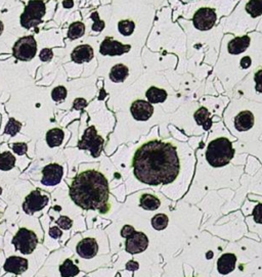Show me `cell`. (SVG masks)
<instances>
[{"label": "cell", "mask_w": 262, "mask_h": 277, "mask_svg": "<svg viewBox=\"0 0 262 277\" xmlns=\"http://www.w3.org/2000/svg\"><path fill=\"white\" fill-rule=\"evenodd\" d=\"M230 99L225 95H203L198 100H185L171 115V122L181 125L183 122H192L201 132L209 131L213 125V117L222 116L223 109Z\"/></svg>", "instance_id": "cell-8"}, {"label": "cell", "mask_w": 262, "mask_h": 277, "mask_svg": "<svg viewBox=\"0 0 262 277\" xmlns=\"http://www.w3.org/2000/svg\"><path fill=\"white\" fill-rule=\"evenodd\" d=\"M1 194H2V188L0 187V196H1Z\"/></svg>", "instance_id": "cell-52"}, {"label": "cell", "mask_w": 262, "mask_h": 277, "mask_svg": "<svg viewBox=\"0 0 262 277\" xmlns=\"http://www.w3.org/2000/svg\"><path fill=\"white\" fill-rule=\"evenodd\" d=\"M64 139H65V132L60 129V128L50 129L49 131H47L45 136L46 143L51 148L60 146L61 143L64 142Z\"/></svg>", "instance_id": "cell-29"}, {"label": "cell", "mask_w": 262, "mask_h": 277, "mask_svg": "<svg viewBox=\"0 0 262 277\" xmlns=\"http://www.w3.org/2000/svg\"><path fill=\"white\" fill-rule=\"evenodd\" d=\"M37 53V42L32 35L20 38L13 47L14 57L22 61L33 59Z\"/></svg>", "instance_id": "cell-20"}, {"label": "cell", "mask_w": 262, "mask_h": 277, "mask_svg": "<svg viewBox=\"0 0 262 277\" xmlns=\"http://www.w3.org/2000/svg\"><path fill=\"white\" fill-rule=\"evenodd\" d=\"M235 153L233 142L228 136L214 135L206 145L205 158L211 167L222 168L230 163Z\"/></svg>", "instance_id": "cell-13"}, {"label": "cell", "mask_w": 262, "mask_h": 277, "mask_svg": "<svg viewBox=\"0 0 262 277\" xmlns=\"http://www.w3.org/2000/svg\"><path fill=\"white\" fill-rule=\"evenodd\" d=\"M256 32H259V33H262V18H261V20H259V23H258V25H257V27H256Z\"/></svg>", "instance_id": "cell-47"}, {"label": "cell", "mask_w": 262, "mask_h": 277, "mask_svg": "<svg viewBox=\"0 0 262 277\" xmlns=\"http://www.w3.org/2000/svg\"><path fill=\"white\" fill-rule=\"evenodd\" d=\"M236 264H237V257L235 254L232 253L223 254L217 261V270L220 274L226 275L235 270Z\"/></svg>", "instance_id": "cell-26"}, {"label": "cell", "mask_w": 262, "mask_h": 277, "mask_svg": "<svg viewBox=\"0 0 262 277\" xmlns=\"http://www.w3.org/2000/svg\"><path fill=\"white\" fill-rule=\"evenodd\" d=\"M124 92L141 98L154 105L161 106L168 114L174 113L184 101L166 79L163 72L144 71Z\"/></svg>", "instance_id": "cell-7"}, {"label": "cell", "mask_w": 262, "mask_h": 277, "mask_svg": "<svg viewBox=\"0 0 262 277\" xmlns=\"http://www.w3.org/2000/svg\"><path fill=\"white\" fill-rule=\"evenodd\" d=\"M38 242L39 237L37 234L26 227H20L13 237V244L16 251L24 256L32 255L38 247Z\"/></svg>", "instance_id": "cell-17"}, {"label": "cell", "mask_w": 262, "mask_h": 277, "mask_svg": "<svg viewBox=\"0 0 262 277\" xmlns=\"http://www.w3.org/2000/svg\"><path fill=\"white\" fill-rule=\"evenodd\" d=\"M149 246V238L143 232H134L125 241V250L131 255L140 254L146 250Z\"/></svg>", "instance_id": "cell-23"}, {"label": "cell", "mask_w": 262, "mask_h": 277, "mask_svg": "<svg viewBox=\"0 0 262 277\" xmlns=\"http://www.w3.org/2000/svg\"><path fill=\"white\" fill-rule=\"evenodd\" d=\"M2 216H3V210H0V219L2 218Z\"/></svg>", "instance_id": "cell-51"}, {"label": "cell", "mask_w": 262, "mask_h": 277, "mask_svg": "<svg viewBox=\"0 0 262 277\" xmlns=\"http://www.w3.org/2000/svg\"><path fill=\"white\" fill-rule=\"evenodd\" d=\"M64 167L59 163L45 165L39 173V183L44 187H55L59 185L64 178Z\"/></svg>", "instance_id": "cell-21"}, {"label": "cell", "mask_w": 262, "mask_h": 277, "mask_svg": "<svg viewBox=\"0 0 262 277\" xmlns=\"http://www.w3.org/2000/svg\"><path fill=\"white\" fill-rule=\"evenodd\" d=\"M135 232V229L133 226L131 225H125L122 230H121V237L123 238H128L129 237H131L132 234Z\"/></svg>", "instance_id": "cell-44"}, {"label": "cell", "mask_w": 262, "mask_h": 277, "mask_svg": "<svg viewBox=\"0 0 262 277\" xmlns=\"http://www.w3.org/2000/svg\"><path fill=\"white\" fill-rule=\"evenodd\" d=\"M223 121L236 135L254 136L262 130V103L247 99H230Z\"/></svg>", "instance_id": "cell-10"}, {"label": "cell", "mask_w": 262, "mask_h": 277, "mask_svg": "<svg viewBox=\"0 0 262 277\" xmlns=\"http://www.w3.org/2000/svg\"><path fill=\"white\" fill-rule=\"evenodd\" d=\"M104 139L101 135L99 134L96 126H90L85 130L82 138L78 142L79 150L88 151L93 158L101 156Z\"/></svg>", "instance_id": "cell-19"}, {"label": "cell", "mask_w": 262, "mask_h": 277, "mask_svg": "<svg viewBox=\"0 0 262 277\" xmlns=\"http://www.w3.org/2000/svg\"><path fill=\"white\" fill-rule=\"evenodd\" d=\"M262 18V0H240L233 13L222 19L223 33L236 36L254 32Z\"/></svg>", "instance_id": "cell-11"}, {"label": "cell", "mask_w": 262, "mask_h": 277, "mask_svg": "<svg viewBox=\"0 0 262 277\" xmlns=\"http://www.w3.org/2000/svg\"><path fill=\"white\" fill-rule=\"evenodd\" d=\"M68 95V90L65 86H58L56 88H54V90L51 91V99H54L55 101L59 102V101H62Z\"/></svg>", "instance_id": "cell-37"}, {"label": "cell", "mask_w": 262, "mask_h": 277, "mask_svg": "<svg viewBox=\"0 0 262 277\" xmlns=\"http://www.w3.org/2000/svg\"><path fill=\"white\" fill-rule=\"evenodd\" d=\"M136 50H142V49L133 47L128 44H124L122 42L116 40L111 36L104 37L101 42L99 47L100 56L102 58H109V59L122 58Z\"/></svg>", "instance_id": "cell-16"}, {"label": "cell", "mask_w": 262, "mask_h": 277, "mask_svg": "<svg viewBox=\"0 0 262 277\" xmlns=\"http://www.w3.org/2000/svg\"><path fill=\"white\" fill-rule=\"evenodd\" d=\"M62 6L68 9L72 8L74 6V0H64V1H62Z\"/></svg>", "instance_id": "cell-46"}, {"label": "cell", "mask_w": 262, "mask_h": 277, "mask_svg": "<svg viewBox=\"0 0 262 277\" xmlns=\"http://www.w3.org/2000/svg\"><path fill=\"white\" fill-rule=\"evenodd\" d=\"M20 128H22V124H20L19 121H17L14 118H10L8 120V123L5 126L4 133L8 134L10 136H15L20 132Z\"/></svg>", "instance_id": "cell-36"}, {"label": "cell", "mask_w": 262, "mask_h": 277, "mask_svg": "<svg viewBox=\"0 0 262 277\" xmlns=\"http://www.w3.org/2000/svg\"><path fill=\"white\" fill-rule=\"evenodd\" d=\"M87 105V100L83 98H78L73 101V108L77 111H82Z\"/></svg>", "instance_id": "cell-42"}, {"label": "cell", "mask_w": 262, "mask_h": 277, "mask_svg": "<svg viewBox=\"0 0 262 277\" xmlns=\"http://www.w3.org/2000/svg\"><path fill=\"white\" fill-rule=\"evenodd\" d=\"M132 168L135 177L149 185L173 182L181 170L178 143L170 138H152L141 143L133 155Z\"/></svg>", "instance_id": "cell-1"}, {"label": "cell", "mask_w": 262, "mask_h": 277, "mask_svg": "<svg viewBox=\"0 0 262 277\" xmlns=\"http://www.w3.org/2000/svg\"><path fill=\"white\" fill-rule=\"evenodd\" d=\"M206 257H207V259H212L213 258V253L212 252H208L207 255H206Z\"/></svg>", "instance_id": "cell-49"}, {"label": "cell", "mask_w": 262, "mask_h": 277, "mask_svg": "<svg viewBox=\"0 0 262 277\" xmlns=\"http://www.w3.org/2000/svg\"><path fill=\"white\" fill-rule=\"evenodd\" d=\"M140 206L146 211H156L160 208L161 200L153 195L146 194L141 198Z\"/></svg>", "instance_id": "cell-31"}, {"label": "cell", "mask_w": 262, "mask_h": 277, "mask_svg": "<svg viewBox=\"0 0 262 277\" xmlns=\"http://www.w3.org/2000/svg\"><path fill=\"white\" fill-rule=\"evenodd\" d=\"M75 253L82 259H92L99 253V243L93 237H83L76 241Z\"/></svg>", "instance_id": "cell-22"}, {"label": "cell", "mask_w": 262, "mask_h": 277, "mask_svg": "<svg viewBox=\"0 0 262 277\" xmlns=\"http://www.w3.org/2000/svg\"><path fill=\"white\" fill-rule=\"evenodd\" d=\"M12 150L17 156L22 157L27 153L28 145L24 142H17V143L12 144Z\"/></svg>", "instance_id": "cell-40"}, {"label": "cell", "mask_w": 262, "mask_h": 277, "mask_svg": "<svg viewBox=\"0 0 262 277\" xmlns=\"http://www.w3.org/2000/svg\"><path fill=\"white\" fill-rule=\"evenodd\" d=\"M121 109L120 117L131 127V130H144L155 124L167 122L169 115L161 106H157L145 99L126 92L116 95Z\"/></svg>", "instance_id": "cell-9"}, {"label": "cell", "mask_w": 262, "mask_h": 277, "mask_svg": "<svg viewBox=\"0 0 262 277\" xmlns=\"http://www.w3.org/2000/svg\"><path fill=\"white\" fill-rule=\"evenodd\" d=\"M140 268V265L138 262L135 261H130L126 264V269L129 271H135Z\"/></svg>", "instance_id": "cell-45"}, {"label": "cell", "mask_w": 262, "mask_h": 277, "mask_svg": "<svg viewBox=\"0 0 262 277\" xmlns=\"http://www.w3.org/2000/svg\"><path fill=\"white\" fill-rule=\"evenodd\" d=\"M141 58L143 72H164L167 70H174L178 62L177 57L172 53L151 52V50L145 46L142 48Z\"/></svg>", "instance_id": "cell-14"}, {"label": "cell", "mask_w": 262, "mask_h": 277, "mask_svg": "<svg viewBox=\"0 0 262 277\" xmlns=\"http://www.w3.org/2000/svg\"><path fill=\"white\" fill-rule=\"evenodd\" d=\"M94 58V49L89 44H81L74 48L71 53L72 60L76 63L90 62Z\"/></svg>", "instance_id": "cell-25"}, {"label": "cell", "mask_w": 262, "mask_h": 277, "mask_svg": "<svg viewBox=\"0 0 262 277\" xmlns=\"http://www.w3.org/2000/svg\"><path fill=\"white\" fill-rule=\"evenodd\" d=\"M157 10L152 5L136 2L113 4V34L124 44L142 49L151 33Z\"/></svg>", "instance_id": "cell-3"}, {"label": "cell", "mask_w": 262, "mask_h": 277, "mask_svg": "<svg viewBox=\"0 0 262 277\" xmlns=\"http://www.w3.org/2000/svg\"><path fill=\"white\" fill-rule=\"evenodd\" d=\"M224 95L229 99H242L262 103V66L254 68Z\"/></svg>", "instance_id": "cell-12"}, {"label": "cell", "mask_w": 262, "mask_h": 277, "mask_svg": "<svg viewBox=\"0 0 262 277\" xmlns=\"http://www.w3.org/2000/svg\"><path fill=\"white\" fill-rule=\"evenodd\" d=\"M253 218L256 223L262 224V204L257 205L253 210Z\"/></svg>", "instance_id": "cell-43"}, {"label": "cell", "mask_w": 262, "mask_h": 277, "mask_svg": "<svg viewBox=\"0 0 262 277\" xmlns=\"http://www.w3.org/2000/svg\"><path fill=\"white\" fill-rule=\"evenodd\" d=\"M86 32V27L82 22L72 23L68 30V38L71 40H76L84 36Z\"/></svg>", "instance_id": "cell-33"}, {"label": "cell", "mask_w": 262, "mask_h": 277, "mask_svg": "<svg viewBox=\"0 0 262 277\" xmlns=\"http://www.w3.org/2000/svg\"><path fill=\"white\" fill-rule=\"evenodd\" d=\"M251 50L256 58L258 66H262V33L259 32H251Z\"/></svg>", "instance_id": "cell-28"}, {"label": "cell", "mask_w": 262, "mask_h": 277, "mask_svg": "<svg viewBox=\"0 0 262 277\" xmlns=\"http://www.w3.org/2000/svg\"><path fill=\"white\" fill-rule=\"evenodd\" d=\"M3 30H4V25L1 20H0V36H1V34L3 33Z\"/></svg>", "instance_id": "cell-48"}, {"label": "cell", "mask_w": 262, "mask_h": 277, "mask_svg": "<svg viewBox=\"0 0 262 277\" xmlns=\"http://www.w3.org/2000/svg\"><path fill=\"white\" fill-rule=\"evenodd\" d=\"M47 234H48V237L51 240L58 241V240H60L62 236H64V230H61L55 223V224H52L47 230Z\"/></svg>", "instance_id": "cell-39"}, {"label": "cell", "mask_w": 262, "mask_h": 277, "mask_svg": "<svg viewBox=\"0 0 262 277\" xmlns=\"http://www.w3.org/2000/svg\"><path fill=\"white\" fill-rule=\"evenodd\" d=\"M46 14V6L43 0H30L20 16V26L25 29H32L42 23Z\"/></svg>", "instance_id": "cell-15"}, {"label": "cell", "mask_w": 262, "mask_h": 277, "mask_svg": "<svg viewBox=\"0 0 262 277\" xmlns=\"http://www.w3.org/2000/svg\"><path fill=\"white\" fill-rule=\"evenodd\" d=\"M54 222L61 230H64V231H69L73 227V220L69 218L68 216L61 215L58 219H56Z\"/></svg>", "instance_id": "cell-38"}, {"label": "cell", "mask_w": 262, "mask_h": 277, "mask_svg": "<svg viewBox=\"0 0 262 277\" xmlns=\"http://www.w3.org/2000/svg\"><path fill=\"white\" fill-rule=\"evenodd\" d=\"M54 58V51L50 48H43L39 53V59L41 61H49Z\"/></svg>", "instance_id": "cell-41"}, {"label": "cell", "mask_w": 262, "mask_h": 277, "mask_svg": "<svg viewBox=\"0 0 262 277\" xmlns=\"http://www.w3.org/2000/svg\"><path fill=\"white\" fill-rule=\"evenodd\" d=\"M50 201V195L44 189L36 188L25 198L22 209L27 215H34L36 213L43 211Z\"/></svg>", "instance_id": "cell-18"}, {"label": "cell", "mask_w": 262, "mask_h": 277, "mask_svg": "<svg viewBox=\"0 0 262 277\" xmlns=\"http://www.w3.org/2000/svg\"><path fill=\"white\" fill-rule=\"evenodd\" d=\"M151 223L154 229L159 231L164 230L169 224V218L165 214H157L152 218Z\"/></svg>", "instance_id": "cell-35"}, {"label": "cell", "mask_w": 262, "mask_h": 277, "mask_svg": "<svg viewBox=\"0 0 262 277\" xmlns=\"http://www.w3.org/2000/svg\"><path fill=\"white\" fill-rule=\"evenodd\" d=\"M90 19L92 20V22H93L92 25H91V31L93 32V33H97V34L101 33V32L104 29H106V27H107L106 20L101 18V15H100L98 10H94V12L91 13Z\"/></svg>", "instance_id": "cell-34"}, {"label": "cell", "mask_w": 262, "mask_h": 277, "mask_svg": "<svg viewBox=\"0 0 262 277\" xmlns=\"http://www.w3.org/2000/svg\"><path fill=\"white\" fill-rule=\"evenodd\" d=\"M145 47L154 52H166L178 59L176 72L185 73L186 36L182 28L172 20V8L169 6L157 10L156 18L146 40Z\"/></svg>", "instance_id": "cell-4"}, {"label": "cell", "mask_w": 262, "mask_h": 277, "mask_svg": "<svg viewBox=\"0 0 262 277\" xmlns=\"http://www.w3.org/2000/svg\"><path fill=\"white\" fill-rule=\"evenodd\" d=\"M126 2H136L146 5H152L156 10H159L163 7L169 6L168 0H114L113 4H121Z\"/></svg>", "instance_id": "cell-30"}, {"label": "cell", "mask_w": 262, "mask_h": 277, "mask_svg": "<svg viewBox=\"0 0 262 277\" xmlns=\"http://www.w3.org/2000/svg\"><path fill=\"white\" fill-rule=\"evenodd\" d=\"M250 46L251 37L249 34L236 36L225 33L223 35L212 74L222 84L224 93L232 90L258 66Z\"/></svg>", "instance_id": "cell-2"}, {"label": "cell", "mask_w": 262, "mask_h": 277, "mask_svg": "<svg viewBox=\"0 0 262 277\" xmlns=\"http://www.w3.org/2000/svg\"><path fill=\"white\" fill-rule=\"evenodd\" d=\"M29 261L20 256H9L3 265V270L7 273L20 275L28 270Z\"/></svg>", "instance_id": "cell-24"}, {"label": "cell", "mask_w": 262, "mask_h": 277, "mask_svg": "<svg viewBox=\"0 0 262 277\" xmlns=\"http://www.w3.org/2000/svg\"><path fill=\"white\" fill-rule=\"evenodd\" d=\"M240 0H193L185 5L180 0H168L172 8V20L182 18L184 22L199 32H208L228 17Z\"/></svg>", "instance_id": "cell-5"}, {"label": "cell", "mask_w": 262, "mask_h": 277, "mask_svg": "<svg viewBox=\"0 0 262 277\" xmlns=\"http://www.w3.org/2000/svg\"><path fill=\"white\" fill-rule=\"evenodd\" d=\"M17 158L12 153L6 151L0 154V171H9L16 166Z\"/></svg>", "instance_id": "cell-32"}, {"label": "cell", "mask_w": 262, "mask_h": 277, "mask_svg": "<svg viewBox=\"0 0 262 277\" xmlns=\"http://www.w3.org/2000/svg\"><path fill=\"white\" fill-rule=\"evenodd\" d=\"M180 1H181V2H182V3H183V2H186V3H187V2H191V1H193V0H180Z\"/></svg>", "instance_id": "cell-50"}, {"label": "cell", "mask_w": 262, "mask_h": 277, "mask_svg": "<svg viewBox=\"0 0 262 277\" xmlns=\"http://www.w3.org/2000/svg\"><path fill=\"white\" fill-rule=\"evenodd\" d=\"M59 274L60 277H77L80 274V269L70 257H66L59 265Z\"/></svg>", "instance_id": "cell-27"}, {"label": "cell", "mask_w": 262, "mask_h": 277, "mask_svg": "<svg viewBox=\"0 0 262 277\" xmlns=\"http://www.w3.org/2000/svg\"><path fill=\"white\" fill-rule=\"evenodd\" d=\"M69 195L75 205L84 210H109L110 189L108 179L97 169H83L72 179Z\"/></svg>", "instance_id": "cell-6"}]
</instances>
